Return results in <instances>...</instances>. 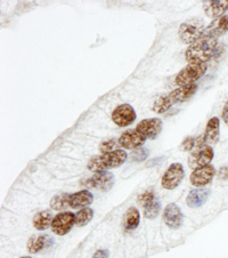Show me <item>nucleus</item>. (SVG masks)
Instances as JSON below:
<instances>
[{
  "mask_svg": "<svg viewBox=\"0 0 228 258\" xmlns=\"http://www.w3.org/2000/svg\"><path fill=\"white\" fill-rule=\"evenodd\" d=\"M217 39L202 37L185 51V57L189 64H206L213 57L217 49Z\"/></svg>",
  "mask_w": 228,
  "mask_h": 258,
  "instance_id": "1",
  "label": "nucleus"
},
{
  "mask_svg": "<svg viewBox=\"0 0 228 258\" xmlns=\"http://www.w3.org/2000/svg\"><path fill=\"white\" fill-rule=\"evenodd\" d=\"M128 154L123 150H114V151L104 153L100 157H94L88 163V169L93 171H106L107 169L118 168L127 160Z\"/></svg>",
  "mask_w": 228,
  "mask_h": 258,
  "instance_id": "2",
  "label": "nucleus"
},
{
  "mask_svg": "<svg viewBox=\"0 0 228 258\" xmlns=\"http://www.w3.org/2000/svg\"><path fill=\"white\" fill-rule=\"evenodd\" d=\"M204 30V24L201 19H191L180 25L178 36L184 44L193 45L201 39Z\"/></svg>",
  "mask_w": 228,
  "mask_h": 258,
  "instance_id": "3",
  "label": "nucleus"
},
{
  "mask_svg": "<svg viewBox=\"0 0 228 258\" xmlns=\"http://www.w3.org/2000/svg\"><path fill=\"white\" fill-rule=\"evenodd\" d=\"M208 67L206 64H189L188 67L183 69L177 77H176L175 83L179 85L180 87L187 85L195 84V81L199 80L202 76L205 75Z\"/></svg>",
  "mask_w": 228,
  "mask_h": 258,
  "instance_id": "4",
  "label": "nucleus"
},
{
  "mask_svg": "<svg viewBox=\"0 0 228 258\" xmlns=\"http://www.w3.org/2000/svg\"><path fill=\"white\" fill-rule=\"evenodd\" d=\"M185 176V170L182 163L175 162L170 165L169 168L167 169L165 175L162 176L161 185L166 190H175L176 187L179 186Z\"/></svg>",
  "mask_w": 228,
  "mask_h": 258,
  "instance_id": "5",
  "label": "nucleus"
},
{
  "mask_svg": "<svg viewBox=\"0 0 228 258\" xmlns=\"http://www.w3.org/2000/svg\"><path fill=\"white\" fill-rule=\"evenodd\" d=\"M75 224V215L73 213H59L51 222V231L57 235H66Z\"/></svg>",
  "mask_w": 228,
  "mask_h": 258,
  "instance_id": "6",
  "label": "nucleus"
},
{
  "mask_svg": "<svg viewBox=\"0 0 228 258\" xmlns=\"http://www.w3.org/2000/svg\"><path fill=\"white\" fill-rule=\"evenodd\" d=\"M135 109L129 104H121L117 106L112 112V120L119 127H127L134 123L136 120Z\"/></svg>",
  "mask_w": 228,
  "mask_h": 258,
  "instance_id": "7",
  "label": "nucleus"
},
{
  "mask_svg": "<svg viewBox=\"0 0 228 258\" xmlns=\"http://www.w3.org/2000/svg\"><path fill=\"white\" fill-rule=\"evenodd\" d=\"M163 128V122L159 118H149L144 119L137 124L136 131L139 132L145 139L156 140L161 134Z\"/></svg>",
  "mask_w": 228,
  "mask_h": 258,
  "instance_id": "8",
  "label": "nucleus"
},
{
  "mask_svg": "<svg viewBox=\"0 0 228 258\" xmlns=\"http://www.w3.org/2000/svg\"><path fill=\"white\" fill-rule=\"evenodd\" d=\"M214 175H216V169H214V167L212 165H208L193 170L189 179H191L192 185L195 186L196 188L204 187L205 185L211 183Z\"/></svg>",
  "mask_w": 228,
  "mask_h": 258,
  "instance_id": "9",
  "label": "nucleus"
},
{
  "mask_svg": "<svg viewBox=\"0 0 228 258\" xmlns=\"http://www.w3.org/2000/svg\"><path fill=\"white\" fill-rule=\"evenodd\" d=\"M213 156L214 153L211 146H202V148L196 149V151L191 154V157L188 159V165L193 169L208 166L212 161Z\"/></svg>",
  "mask_w": 228,
  "mask_h": 258,
  "instance_id": "10",
  "label": "nucleus"
},
{
  "mask_svg": "<svg viewBox=\"0 0 228 258\" xmlns=\"http://www.w3.org/2000/svg\"><path fill=\"white\" fill-rule=\"evenodd\" d=\"M184 216L180 208L176 204H169L163 212V222L168 227L177 230L183 224Z\"/></svg>",
  "mask_w": 228,
  "mask_h": 258,
  "instance_id": "11",
  "label": "nucleus"
},
{
  "mask_svg": "<svg viewBox=\"0 0 228 258\" xmlns=\"http://www.w3.org/2000/svg\"><path fill=\"white\" fill-rule=\"evenodd\" d=\"M88 186L101 191H109L114 184V176L110 171H97L92 178L87 180Z\"/></svg>",
  "mask_w": 228,
  "mask_h": 258,
  "instance_id": "12",
  "label": "nucleus"
},
{
  "mask_svg": "<svg viewBox=\"0 0 228 258\" xmlns=\"http://www.w3.org/2000/svg\"><path fill=\"white\" fill-rule=\"evenodd\" d=\"M146 139L140 134L139 132H137L136 129L135 131H127L124 132L123 134L120 136L119 139V144L122 146L123 149L127 150H137L138 148H140L141 145L145 143Z\"/></svg>",
  "mask_w": 228,
  "mask_h": 258,
  "instance_id": "13",
  "label": "nucleus"
},
{
  "mask_svg": "<svg viewBox=\"0 0 228 258\" xmlns=\"http://www.w3.org/2000/svg\"><path fill=\"white\" fill-rule=\"evenodd\" d=\"M227 31H228V16L223 15L221 17H219V19L213 20L212 22L205 28L203 36L202 37L217 39V38L223 36Z\"/></svg>",
  "mask_w": 228,
  "mask_h": 258,
  "instance_id": "14",
  "label": "nucleus"
},
{
  "mask_svg": "<svg viewBox=\"0 0 228 258\" xmlns=\"http://www.w3.org/2000/svg\"><path fill=\"white\" fill-rule=\"evenodd\" d=\"M203 10L206 16L216 20L223 16L228 10V0H208L203 2Z\"/></svg>",
  "mask_w": 228,
  "mask_h": 258,
  "instance_id": "15",
  "label": "nucleus"
},
{
  "mask_svg": "<svg viewBox=\"0 0 228 258\" xmlns=\"http://www.w3.org/2000/svg\"><path fill=\"white\" fill-rule=\"evenodd\" d=\"M219 129H220V121H219V119L217 117L210 119L208 124H206L204 134L202 135L204 145L210 146L218 143L219 136H220V131Z\"/></svg>",
  "mask_w": 228,
  "mask_h": 258,
  "instance_id": "16",
  "label": "nucleus"
},
{
  "mask_svg": "<svg viewBox=\"0 0 228 258\" xmlns=\"http://www.w3.org/2000/svg\"><path fill=\"white\" fill-rule=\"evenodd\" d=\"M197 90V85L193 84V85H187V86H183V87H179L177 89H175L171 92L170 94H168V97L171 102V104H176V103H182L187 101L188 98H191Z\"/></svg>",
  "mask_w": 228,
  "mask_h": 258,
  "instance_id": "17",
  "label": "nucleus"
},
{
  "mask_svg": "<svg viewBox=\"0 0 228 258\" xmlns=\"http://www.w3.org/2000/svg\"><path fill=\"white\" fill-rule=\"evenodd\" d=\"M209 196L210 191L206 188H194L187 196L186 204L191 208H200L205 204Z\"/></svg>",
  "mask_w": 228,
  "mask_h": 258,
  "instance_id": "18",
  "label": "nucleus"
},
{
  "mask_svg": "<svg viewBox=\"0 0 228 258\" xmlns=\"http://www.w3.org/2000/svg\"><path fill=\"white\" fill-rule=\"evenodd\" d=\"M94 201V196L87 190H83L74 193L70 197V207L73 209L87 208Z\"/></svg>",
  "mask_w": 228,
  "mask_h": 258,
  "instance_id": "19",
  "label": "nucleus"
},
{
  "mask_svg": "<svg viewBox=\"0 0 228 258\" xmlns=\"http://www.w3.org/2000/svg\"><path fill=\"white\" fill-rule=\"evenodd\" d=\"M51 243H53V239L48 235L32 236L28 241V250L30 253H38L48 248Z\"/></svg>",
  "mask_w": 228,
  "mask_h": 258,
  "instance_id": "20",
  "label": "nucleus"
},
{
  "mask_svg": "<svg viewBox=\"0 0 228 258\" xmlns=\"http://www.w3.org/2000/svg\"><path fill=\"white\" fill-rule=\"evenodd\" d=\"M139 221H140V214L138 212V209L135 207H130L127 210V213L124 215V218H123L124 229L127 231L135 230L136 227L139 225Z\"/></svg>",
  "mask_w": 228,
  "mask_h": 258,
  "instance_id": "21",
  "label": "nucleus"
},
{
  "mask_svg": "<svg viewBox=\"0 0 228 258\" xmlns=\"http://www.w3.org/2000/svg\"><path fill=\"white\" fill-rule=\"evenodd\" d=\"M51 222H53V215H51V213L47 212V210L36 214V216L33 217L34 229L39 231L48 229L49 225H51Z\"/></svg>",
  "mask_w": 228,
  "mask_h": 258,
  "instance_id": "22",
  "label": "nucleus"
},
{
  "mask_svg": "<svg viewBox=\"0 0 228 258\" xmlns=\"http://www.w3.org/2000/svg\"><path fill=\"white\" fill-rule=\"evenodd\" d=\"M94 217V210L90 208H84L81 209L78 214L75 215V225L79 227H83L85 225H87L88 223L92 221Z\"/></svg>",
  "mask_w": 228,
  "mask_h": 258,
  "instance_id": "23",
  "label": "nucleus"
},
{
  "mask_svg": "<svg viewBox=\"0 0 228 258\" xmlns=\"http://www.w3.org/2000/svg\"><path fill=\"white\" fill-rule=\"evenodd\" d=\"M70 197L68 195H59L54 197L50 201V207L54 210H63L70 206Z\"/></svg>",
  "mask_w": 228,
  "mask_h": 258,
  "instance_id": "24",
  "label": "nucleus"
},
{
  "mask_svg": "<svg viewBox=\"0 0 228 258\" xmlns=\"http://www.w3.org/2000/svg\"><path fill=\"white\" fill-rule=\"evenodd\" d=\"M161 210V204L158 200L154 199L152 202H149L144 206V216L147 219H156Z\"/></svg>",
  "mask_w": 228,
  "mask_h": 258,
  "instance_id": "25",
  "label": "nucleus"
},
{
  "mask_svg": "<svg viewBox=\"0 0 228 258\" xmlns=\"http://www.w3.org/2000/svg\"><path fill=\"white\" fill-rule=\"evenodd\" d=\"M171 106H173V104H171L169 97L166 95V96H162L160 98H158V100L154 102V105L152 106V110L157 113H163V112H166L167 110H169Z\"/></svg>",
  "mask_w": 228,
  "mask_h": 258,
  "instance_id": "26",
  "label": "nucleus"
},
{
  "mask_svg": "<svg viewBox=\"0 0 228 258\" xmlns=\"http://www.w3.org/2000/svg\"><path fill=\"white\" fill-rule=\"evenodd\" d=\"M148 156V150L147 149H137L131 154V158L134 161H141L145 160Z\"/></svg>",
  "mask_w": 228,
  "mask_h": 258,
  "instance_id": "27",
  "label": "nucleus"
},
{
  "mask_svg": "<svg viewBox=\"0 0 228 258\" xmlns=\"http://www.w3.org/2000/svg\"><path fill=\"white\" fill-rule=\"evenodd\" d=\"M115 145H117V142L114 140H107L105 142H103L100 146V151L104 154V153H109L112 152V150L115 148Z\"/></svg>",
  "mask_w": 228,
  "mask_h": 258,
  "instance_id": "28",
  "label": "nucleus"
},
{
  "mask_svg": "<svg viewBox=\"0 0 228 258\" xmlns=\"http://www.w3.org/2000/svg\"><path fill=\"white\" fill-rule=\"evenodd\" d=\"M153 200H154V195H153V191L150 190L144 192L143 195H140L138 197V202L143 206H146L147 204H149V202H152Z\"/></svg>",
  "mask_w": 228,
  "mask_h": 258,
  "instance_id": "29",
  "label": "nucleus"
},
{
  "mask_svg": "<svg viewBox=\"0 0 228 258\" xmlns=\"http://www.w3.org/2000/svg\"><path fill=\"white\" fill-rule=\"evenodd\" d=\"M194 146H196V139L188 137V139H186L183 142L180 149H182V151H191L192 149H194Z\"/></svg>",
  "mask_w": 228,
  "mask_h": 258,
  "instance_id": "30",
  "label": "nucleus"
},
{
  "mask_svg": "<svg viewBox=\"0 0 228 258\" xmlns=\"http://www.w3.org/2000/svg\"><path fill=\"white\" fill-rule=\"evenodd\" d=\"M109 256H110L109 251L105 250V249H100V250H97L94 253L92 258H109Z\"/></svg>",
  "mask_w": 228,
  "mask_h": 258,
  "instance_id": "31",
  "label": "nucleus"
},
{
  "mask_svg": "<svg viewBox=\"0 0 228 258\" xmlns=\"http://www.w3.org/2000/svg\"><path fill=\"white\" fill-rule=\"evenodd\" d=\"M222 119H223V121H225V123L228 126V101L226 102V104L222 109Z\"/></svg>",
  "mask_w": 228,
  "mask_h": 258,
  "instance_id": "32",
  "label": "nucleus"
},
{
  "mask_svg": "<svg viewBox=\"0 0 228 258\" xmlns=\"http://www.w3.org/2000/svg\"><path fill=\"white\" fill-rule=\"evenodd\" d=\"M163 160H165V158H157V159H153V160H150L147 163V167H153L154 165H158V163H161Z\"/></svg>",
  "mask_w": 228,
  "mask_h": 258,
  "instance_id": "33",
  "label": "nucleus"
},
{
  "mask_svg": "<svg viewBox=\"0 0 228 258\" xmlns=\"http://www.w3.org/2000/svg\"><path fill=\"white\" fill-rule=\"evenodd\" d=\"M219 178L220 179L228 178V168H226V167H223V168L220 169V173H219Z\"/></svg>",
  "mask_w": 228,
  "mask_h": 258,
  "instance_id": "34",
  "label": "nucleus"
},
{
  "mask_svg": "<svg viewBox=\"0 0 228 258\" xmlns=\"http://www.w3.org/2000/svg\"><path fill=\"white\" fill-rule=\"evenodd\" d=\"M21 258H31V257H29V256H25V257H21Z\"/></svg>",
  "mask_w": 228,
  "mask_h": 258,
  "instance_id": "35",
  "label": "nucleus"
}]
</instances>
